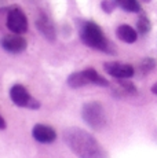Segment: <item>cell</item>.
<instances>
[{"mask_svg": "<svg viewBox=\"0 0 157 158\" xmlns=\"http://www.w3.org/2000/svg\"><path fill=\"white\" fill-rule=\"evenodd\" d=\"M63 142L78 158H109L102 144L84 129L68 128L63 132Z\"/></svg>", "mask_w": 157, "mask_h": 158, "instance_id": "6da1fadb", "label": "cell"}, {"mask_svg": "<svg viewBox=\"0 0 157 158\" xmlns=\"http://www.w3.org/2000/svg\"><path fill=\"white\" fill-rule=\"evenodd\" d=\"M80 39L86 45L90 48H94L98 51H104L108 54H113V48H112L110 41L105 37L104 32H102L101 26L96 25L95 22L87 21L81 25L80 28Z\"/></svg>", "mask_w": 157, "mask_h": 158, "instance_id": "7a4b0ae2", "label": "cell"}, {"mask_svg": "<svg viewBox=\"0 0 157 158\" xmlns=\"http://www.w3.org/2000/svg\"><path fill=\"white\" fill-rule=\"evenodd\" d=\"M81 115L83 120L90 128L95 131H101L106 127L108 118L105 109L102 106V103L99 102H88L83 106L81 109Z\"/></svg>", "mask_w": 157, "mask_h": 158, "instance_id": "3957f363", "label": "cell"}, {"mask_svg": "<svg viewBox=\"0 0 157 158\" xmlns=\"http://www.w3.org/2000/svg\"><path fill=\"white\" fill-rule=\"evenodd\" d=\"M7 28L17 35H22L28 30V18L21 8H11L8 11Z\"/></svg>", "mask_w": 157, "mask_h": 158, "instance_id": "277c9868", "label": "cell"}, {"mask_svg": "<svg viewBox=\"0 0 157 158\" xmlns=\"http://www.w3.org/2000/svg\"><path fill=\"white\" fill-rule=\"evenodd\" d=\"M104 69L108 74L112 77L119 78V80H124V78H131L134 76V68L128 63H121V62H106L104 65Z\"/></svg>", "mask_w": 157, "mask_h": 158, "instance_id": "5b68a950", "label": "cell"}, {"mask_svg": "<svg viewBox=\"0 0 157 158\" xmlns=\"http://www.w3.org/2000/svg\"><path fill=\"white\" fill-rule=\"evenodd\" d=\"M0 44H2L3 50L11 54H19L22 51H25L26 47H28L26 40L21 35H17V33L4 36L2 39V41H0Z\"/></svg>", "mask_w": 157, "mask_h": 158, "instance_id": "8992f818", "label": "cell"}, {"mask_svg": "<svg viewBox=\"0 0 157 158\" xmlns=\"http://www.w3.org/2000/svg\"><path fill=\"white\" fill-rule=\"evenodd\" d=\"M32 136L35 140L43 144H50L55 142L57 139V132L53 127L46 125V124H36L32 129Z\"/></svg>", "mask_w": 157, "mask_h": 158, "instance_id": "52a82bcc", "label": "cell"}, {"mask_svg": "<svg viewBox=\"0 0 157 158\" xmlns=\"http://www.w3.org/2000/svg\"><path fill=\"white\" fill-rule=\"evenodd\" d=\"M10 98H11V101L14 102V105L19 106V107H28V109H29V106H31V102L33 99L31 96V94L28 92V89L23 85H21V84H15V85L11 87Z\"/></svg>", "mask_w": 157, "mask_h": 158, "instance_id": "ba28073f", "label": "cell"}, {"mask_svg": "<svg viewBox=\"0 0 157 158\" xmlns=\"http://www.w3.org/2000/svg\"><path fill=\"white\" fill-rule=\"evenodd\" d=\"M36 26H37L39 32H40L48 41H55V39H57L55 28H54L53 22L50 21V18H48L47 15L41 14L40 17L36 19Z\"/></svg>", "mask_w": 157, "mask_h": 158, "instance_id": "9c48e42d", "label": "cell"}, {"mask_svg": "<svg viewBox=\"0 0 157 158\" xmlns=\"http://www.w3.org/2000/svg\"><path fill=\"white\" fill-rule=\"evenodd\" d=\"M116 35L121 41L128 43V44L135 43L137 39H138L137 30H135L134 28H131L129 25H120L119 28H117V30H116Z\"/></svg>", "mask_w": 157, "mask_h": 158, "instance_id": "30bf717a", "label": "cell"}, {"mask_svg": "<svg viewBox=\"0 0 157 158\" xmlns=\"http://www.w3.org/2000/svg\"><path fill=\"white\" fill-rule=\"evenodd\" d=\"M90 84L88 78H87L86 73L83 72H74L68 77V85L70 88H81L84 85Z\"/></svg>", "mask_w": 157, "mask_h": 158, "instance_id": "8fae6325", "label": "cell"}, {"mask_svg": "<svg viewBox=\"0 0 157 158\" xmlns=\"http://www.w3.org/2000/svg\"><path fill=\"white\" fill-rule=\"evenodd\" d=\"M84 73H86L90 84H95V85H99V87H109V81H108L105 77H102L95 69L88 68L84 70Z\"/></svg>", "mask_w": 157, "mask_h": 158, "instance_id": "7c38bea8", "label": "cell"}, {"mask_svg": "<svg viewBox=\"0 0 157 158\" xmlns=\"http://www.w3.org/2000/svg\"><path fill=\"white\" fill-rule=\"evenodd\" d=\"M117 7L123 8L127 13H139L141 4L138 0H114Z\"/></svg>", "mask_w": 157, "mask_h": 158, "instance_id": "4fadbf2b", "label": "cell"}, {"mask_svg": "<svg viewBox=\"0 0 157 158\" xmlns=\"http://www.w3.org/2000/svg\"><path fill=\"white\" fill-rule=\"evenodd\" d=\"M137 28H138V32H139L141 35H146V33H149L152 25H150V21L146 15H141L139 17V19H138V22H137Z\"/></svg>", "mask_w": 157, "mask_h": 158, "instance_id": "5bb4252c", "label": "cell"}, {"mask_svg": "<svg viewBox=\"0 0 157 158\" xmlns=\"http://www.w3.org/2000/svg\"><path fill=\"white\" fill-rule=\"evenodd\" d=\"M101 7H102V10H104L105 13L110 14L112 11L117 7V4H116V2H114V0H102Z\"/></svg>", "mask_w": 157, "mask_h": 158, "instance_id": "9a60e30c", "label": "cell"}, {"mask_svg": "<svg viewBox=\"0 0 157 158\" xmlns=\"http://www.w3.org/2000/svg\"><path fill=\"white\" fill-rule=\"evenodd\" d=\"M153 68H155V60H153V59H150V58H146V59L142 60V63H141V70L143 72V73L150 72Z\"/></svg>", "mask_w": 157, "mask_h": 158, "instance_id": "2e32d148", "label": "cell"}, {"mask_svg": "<svg viewBox=\"0 0 157 158\" xmlns=\"http://www.w3.org/2000/svg\"><path fill=\"white\" fill-rule=\"evenodd\" d=\"M6 128H7V123H6V120H4V118H3V115L2 114H0V129H6Z\"/></svg>", "mask_w": 157, "mask_h": 158, "instance_id": "e0dca14e", "label": "cell"}, {"mask_svg": "<svg viewBox=\"0 0 157 158\" xmlns=\"http://www.w3.org/2000/svg\"><path fill=\"white\" fill-rule=\"evenodd\" d=\"M152 92L155 94V95H157V83H156V84H153V85H152Z\"/></svg>", "mask_w": 157, "mask_h": 158, "instance_id": "ac0fdd59", "label": "cell"}, {"mask_svg": "<svg viewBox=\"0 0 157 158\" xmlns=\"http://www.w3.org/2000/svg\"><path fill=\"white\" fill-rule=\"evenodd\" d=\"M145 2H149V0H145Z\"/></svg>", "mask_w": 157, "mask_h": 158, "instance_id": "d6986e66", "label": "cell"}]
</instances>
